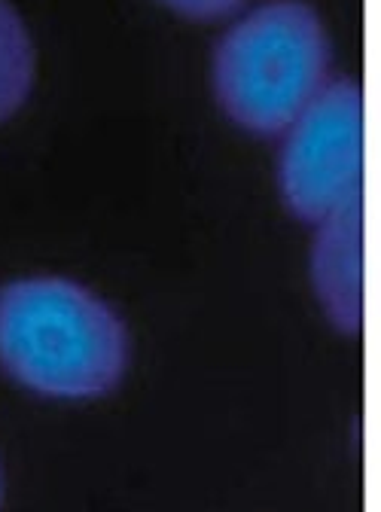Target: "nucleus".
<instances>
[{
	"instance_id": "obj_1",
	"label": "nucleus",
	"mask_w": 381,
	"mask_h": 512,
	"mask_svg": "<svg viewBox=\"0 0 381 512\" xmlns=\"http://www.w3.org/2000/svg\"><path fill=\"white\" fill-rule=\"evenodd\" d=\"M0 366L43 397H101L129 366V333L83 284L19 278L0 287Z\"/></svg>"
},
{
	"instance_id": "obj_2",
	"label": "nucleus",
	"mask_w": 381,
	"mask_h": 512,
	"mask_svg": "<svg viewBox=\"0 0 381 512\" xmlns=\"http://www.w3.org/2000/svg\"><path fill=\"white\" fill-rule=\"evenodd\" d=\"M330 37L305 0H266L241 13L217 40L211 83L220 107L250 132H284L321 92Z\"/></svg>"
},
{
	"instance_id": "obj_3",
	"label": "nucleus",
	"mask_w": 381,
	"mask_h": 512,
	"mask_svg": "<svg viewBox=\"0 0 381 512\" xmlns=\"http://www.w3.org/2000/svg\"><path fill=\"white\" fill-rule=\"evenodd\" d=\"M363 89L357 80H327L287 125L278 186L302 220H324L363 192Z\"/></svg>"
},
{
	"instance_id": "obj_4",
	"label": "nucleus",
	"mask_w": 381,
	"mask_h": 512,
	"mask_svg": "<svg viewBox=\"0 0 381 512\" xmlns=\"http://www.w3.org/2000/svg\"><path fill=\"white\" fill-rule=\"evenodd\" d=\"M311 247V281L333 324L345 333L363 327V192L327 214Z\"/></svg>"
},
{
	"instance_id": "obj_5",
	"label": "nucleus",
	"mask_w": 381,
	"mask_h": 512,
	"mask_svg": "<svg viewBox=\"0 0 381 512\" xmlns=\"http://www.w3.org/2000/svg\"><path fill=\"white\" fill-rule=\"evenodd\" d=\"M34 40L19 10L10 0H0V119L22 107L34 86Z\"/></svg>"
},
{
	"instance_id": "obj_6",
	"label": "nucleus",
	"mask_w": 381,
	"mask_h": 512,
	"mask_svg": "<svg viewBox=\"0 0 381 512\" xmlns=\"http://www.w3.org/2000/svg\"><path fill=\"white\" fill-rule=\"evenodd\" d=\"M162 4L189 19H220L226 13L238 10L244 0H162Z\"/></svg>"
}]
</instances>
